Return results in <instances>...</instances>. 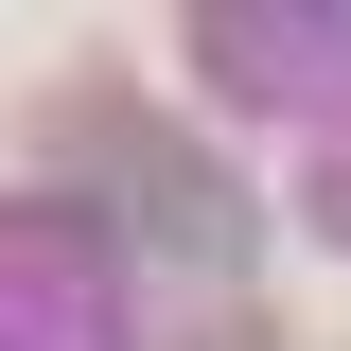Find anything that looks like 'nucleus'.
Here are the masks:
<instances>
[{
    "label": "nucleus",
    "mask_w": 351,
    "mask_h": 351,
    "mask_svg": "<svg viewBox=\"0 0 351 351\" xmlns=\"http://www.w3.org/2000/svg\"><path fill=\"white\" fill-rule=\"evenodd\" d=\"M211 351H281V334H263V316H246V334H211Z\"/></svg>",
    "instance_id": "nucleus-1"
}]
</instances>
